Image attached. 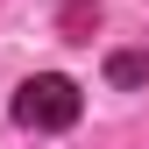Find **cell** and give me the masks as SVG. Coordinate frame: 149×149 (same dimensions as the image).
Returning a JSON list of instances; mask_svg holds the SVG:
<instances>
[{"mask_svg":"<svg viewBox=\"0 0 149 149\" xmlns=\"http://www.w3.org/2000/svg\"><path fill=\"white\" fill-rule=\"evenodd\" d=\"M78 85L64 78V71H36V78H22V92H14V128H29V135H64L71 121H78Z\"/></svg>","mask_w":149,"mask_h":149,"instance_id":"cell-1","label":"cell"},{"mask_svg":"<svg viewBox=\"0 0 149 149\" xmlns=\"http://www.w3.org/2000/svg\"><path fill=\"white\" fill-rule=\"evenodd\" d=\"M107 78L114 85H149V57L142 50H121V57H107Z\"/></svg>","mask_w":149,"mask_h":149,"instance_id":"cell-2","label":"cell"},{"mask_svg":"<svg viewBox=\"0 0 149 149\" xmlns=\"http://www.w3.org/2000/svg\"><path fill=\"white\" fill-rule=\"evenodd\" d=\"M64 29H71V43H92V29H100V7H64Z\"/></svg>","mask_w":149,"mask_h":149,"instance_id":"cell-3","label":"cell"}]
</instances>
